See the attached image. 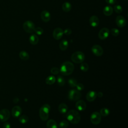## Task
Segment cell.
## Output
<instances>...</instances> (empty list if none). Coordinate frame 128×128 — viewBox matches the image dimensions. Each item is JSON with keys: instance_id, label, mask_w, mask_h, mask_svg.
I'll list each match as a JSON object with an SVG mask.
<instances>
[{"instance_id": "cell-1", "label": "cell", "mask_w": 128, "mask_h": 128, "mask_svg": "<svg viewBox=\"0 0 128 128\" xmlns=\"http://www.w3.org/2000/svg\"><path fill=\"white\" fill-rule=\"evenodd\" d=\"M74 70V66L70 62H65L62 64L60 69V72L64 76L70 75Z\"/></svg>"}, {"instance_id": "cell-2", "label": "cell", "mask_w": 128, "mask_h": 128, "mask_svg": "<svg viewBox=\"0 0 128 128\" xmlns=\"http://www.w3.org/2000/svg\"><path fill=\"white\" fill-rule=\"evenodd\" d=\"M66 118L69 122L73 124H76L80 120V116L77 110H72L67 112Z\"/></svg>"}, {"instance_id": "cell-3", "label": "cell", "mask_w": 128, "mask_h": 128, "mask_svg": "<svg viewBox=\"0 0 128 128\" xmlns=\"http://www.w3.org/2000/svg\"><path fill=\"white\" fill-rule=\"evenodd\" d=\"M50 110V106L48 104H44L41 106L39 110V116L42 120L45 121L48 119Z\"/></svg>"}, {"instance_id": "cell-4", "label": "cell", "mask_w": 128, "mask_h": 128, "mask_svg": "<svg viewBox=\"0 0 128 128\" xmlns=\"http://www.w3.org/2000/svg\"><path fill=\"white\" fill-rule=\"evenodd\" d=\"M85 58L84 54L80 51H77L74 52L71 56L72 60L76 64H80L82 62Z\"/></svg>"}, {"instance_id": "cell-5", "label": "cell", "mask_w": 128, "mask_h": 128, "mask_svg": "<svg viewBox=\"0 0 128 128\" xmlns=\"http://www.w3.org/2000/svg\"><path fill=\"white\" fill-rule=\"evenodd\" d=\"M81 97V94L80 91L76 90H71L68 94V98L72 101H77Z\"/></svg>"}, {"instance_id": "cell-6", "label": "cell", "mask_w": 128, "mask_h": 128, "mask_svg": "<svg viewBox=\"0 0 128 128\" xmlns=\"http://www.w3.org/2000/svg\"><path fill=\"white\" fill-rule=\"evenodd\" d=\"M23 28L24 30L28 33H32L34 32L35 26L34 23L30 20H26L23 24Z\"/></svg>"}, {"instance_id": "cell-7", "label": "cell", "mask_w": 128, "mask_h": 128, "mask_svg": "<svg viewBox=\"0 0 128 128\" xmlns=\"http://www.w3.org/2000/svg\"><path fill=\"white\" fill-rule=\"evenodd\" d=\"M90 122L94 124H98L100 122L102 117L100 114L97 112H92L90 116Z\"/></svg>"}, {"instance_id": "cell-8", "label": "cell", "mask_w": 128, "mask_h": 128, "mask_svg": "<svg viewBox=\"0 0 128 128\" xmlns=\"http://www.w3.org/2000/svg\"><path fill=\"white\" fill-rule=\"evenodd\" d=\"M10 117V112L8 110L4 108L0 110V121L4 122L9 119Z\"/></svg>"}, {"instance_id": "cell-9", "label": "cell", "mask_w": 128, "mask_h": 128, "mask_svg": "<svg viewBox=\"0 0 128 128\" xmlns=\"http://www.w3.org/2000/svg\"><path fill=\"white\" fill-rule=\"evenodd\" d=\"M92 52L94 55L97 56H100L102 55L104 50L101 46L98 44H95L92 47Z\"/></svg>"}, {"instance_id": "cell-10", "label": "cell", "mask_w": 128, "mask_h": 128, "mask_svg": "<svg viewBox=\"0 0 128 128\" xmlns=\"http://www.w3.org/2000/svg\"><path fill=\"white\" fill-rule=\"evenodd\" d=\"M109 34V30L106 28H103L99 31L98 36L100 39L102 40H104L108 36Z\"/></svg>"}, {"instance_id": "cell-11", "label": "cell", "mask_w": 128, "mask_h": 128, "mask_svg": "<svg viewBox=\"0 0 128 128\" xmlns=\"http://www.w3.org/2000/svg\"><path fill=\"white\" fill-rule=\"evenodd\" d=\"M64 34V30L60 28H56L52 33L53 37L54 38V39L56 40H60V38H62Z\"/></svg>"}, {"instance_id": "cell-12", "label": "cell", "mask_w": 128, "mask_h": 128, "mask_svg": "<svg viewBox=\"0 0 128 128\" xmlns=\"http://www.w3.org/2000/svg\"><path fill=\"white\" fill-rule=\"evenodd\" d=\"M116 25L120 28H122L126 25V20L122 16H118L116 18Z\"/></svg>"}, {"instance_id": "cell-13", "label": "cell", "mask_w": 128, "mask_h": 128, "mask_svg": "<svg viewBox=\"0 0 128 128\" xmlns=\"http://www.w3.org/2000/svg\"><path fill=\"white\" fill-rule=\"evenodd\" d=\"M22 112V108L18 106H14L13 107L12 110V114L13 117L15 118H18Z\"/></svg>"}, {"instance_id": "cell-14", "label": "cell", "mask_w": 128, "mask_h": 128, "mask_svg": "<svg viewBox=\"0 0 128 128\" xmlns=\"http://www.w3.org/2000/svg\"><path fill=\"white\" fill-rule=\"evenodd\" d=\"M86 107V103L83 100H77L76 103V108L80 111H83L85 110Z\"/></svg>"}, {"instance_id": "cell-15", "label": "cell", "mask_w": 128, "mask_h": 128, "mask_svg": "<svg viewBox=\"0 0 128 128\" xmlns=\"http://www.w3.org/2000/svg\"><path fill=\"white\" fill-rule=\"evenodd\" d=\"M40 17L42 21L44 22H48L50 19V14L48 11L44 10L41 12Z\"/></svg>"}, {"instance_id": "cell-16", "label": "cell", "mask_w": 128, "mask_h": 128, "mask_svg": "<svg viewBox=\"0 0 128 128\" xmlns=\"http://www.w3.org/2000/svg\"><path fill=\"white\" fill-rule=\"evenodd\" d=\"M96 92L93 90L89 91L86 95V98L88 101L91 102L94 101L96 98Z\"/></svg>"}, {"instance_id": "cell-17", "label": "cell", "mask_w": 128, "mask_h": 128, "mask_svg": "<svg viewBox=\"0 0 128 128\" xmlns=\"http://www.w3.org/2000/svg\"><path fill=\"white\" fill-rule=\"evenodd\" d=\"M90 25L92 27H96L100 23L99 19L96 16H92L89 20Z\"/></svg>"}, {"instance_id": "cell-18", "label": "cell", "mask_w": 128, "mask_h": 128, "mask_svg": "<svg viewBox=\"0 0 128 128\" xmlns=\"http://www.w3.org/2000/svg\"><path fill=\"white\" fill-rule=\"evenodd\" d=\"M113 12V8L110 6H106L103 10V13L106 16H110Z\"/></svg>"}, {"instance_id": "cell-19", "label": "cell", "mask_w": 128, "mask_h": 128, "mask_svg": "<svg viewBox=\"0 0 128 128\" xmlns=\"http://www.w3.org/2000/svg\"><path fill=\"white\" fill-rule=\"evenodd\" d=\"M59 112L62 114H65L68 110V107L67 105L64 103L60 104L58 108Z\"/></svg>"}, {"instance_id": "cell-20", "label": "cell", "mask_w": 128, "mask_h": 128, "mask_svg": "<svg viewBox=\"0 0 128 128\" xmlns=\"http://www.w3.org/2000/svg\"><path fill=\"white\" fill-rule=\"evenodd\" d=\"M68 46V42L67 40H62L60 44H59V48L62 50H66Z\"/></svg>"}, {"instance_id": "cell-21", "label": "cell", "mask_w": 128, "mask_h": 128, "mask_svg": "<svg viewBox=\"0 0 128 128\" xmlns=\"http://www.w3.org/2000/svg\"><path fill=\"white\" fill-rule=\"evenodd\" d=\"M29 41L30 42L32 45L36 44L38 42V38L36 34H32L30 36Z\"/></svg>"}, {"instance_id": "cell-22", "label": "cell", "mask_w": 128, "mask_h": 128, "mask_svg": "<svg viewBox=\"0 0 128 128\" xmlns=\"http://www.w3.org/2000/svg\"><path fill=\"white\" fill-rule=\"evenodd\" d=\"M47 128H58L56 122L52 119L49 120L46 122Z\"/></svg>"}, {"instance_id": "cell-23", "label": "cell", "mask_w": 128, "mask_h": 128, "mask_svg": "<svg viewBox=\"0 0 128 128\" xmlns=\"http://www.w3.org/2000/svg\"><path fill=\"white\" fill-rule=\"evenodd\" d=\"M19 56L20 59L24 60H26L29 58L28 54L24 50H22L19 53Z\"/></svg>"}, {"instance_id": "cell-24", "label": "cell", "mask_w": 128, "mask_h": 128, "mask_svg": "<svg viewBox=\"0 0 128 128\" xmlns=\"http://www.w3.org/2000/svg\"><path fill=\"white\" fill-rule=\"evenodd\" d=\"M62 10L65 12H68L72 8V5L69 2H65L62 4Z\"/></svg>"}, {"instance_id": "cell-25", "label": "cell", "mask_w": 128, "mask_h": 128, "mask_svg": "<svg viewBox=\"0 0 128 128\" xmlns=\"http://www.w3.org/2000/svg\"><path fill=\"white\" fill-rule=\"evenodd\" d=\"M56 78L54 76H48L46 79V83L48 85H52L54 84L56 82Z\"/></svg>"}, {"instance_id": "cell-26", "label": "cell", "mask_w": 128, "mask_h": 128, "mask_svg": "<svg viewBox=\"0 0 128 128\" xmlns=\"http://www.w3.org/2000/svg\"><path fill=\"white\" fill-rule=\"evenodd\" d=\"M100 114L102 116H106L110 114V110L108 108H103L100 110Z\"/></svg>"}, {"instance_id": "cell-27", "label": "cell", "mask_w": 128, "mask_h": 128, "mask_svg": "<svg viewBox=\"0 0 128 128\" xmlns=\"http://www.w3.org/2000/svg\"><path fill=\"white\" fill-rule=\"evenodd\" d=\"M18 120L21 124H24L26 123L28 121V118L27 116L24 114L19 117Z\"/></svg>"}, {"instance_id": "cell-28", "label": "cell", "mask_w": 128, "mask_h": 128, "mask_svg": "<svg viewBox=\"0 0 128 128\" xmlns=\"http://www.w3.org/2000/svg\"><path fill=\"white\" fill-rule=\"evenodd\" d=\"M57 83L60 86H62L65 84V80L64 78L60 76H58L57 78Z\"/></svg>"}, {"instance_id": "cell-29", "label": "cell", "mask_w": 128, "mask_h": 128, "mask_svg": "<svg viewBox=\"0 0 128 128\" xmlns=\"http://www.w3.org/2000/svg\"><path fill=\"white\" fill-rule=\"evenodd\" d=\"M68 84L70 87L74 88L77 84V80L74 78H70L68 80Z\"/></svg>"}, {"instance_id": "cell-30", "label": "cell", "mask_w": 128, "mask_h": 128, "mask_svg": "<svg viewBox=\"0 0 128 128\" xmlns=\"http://www.w3.org/2000/svg\"><path fill=\"white\" fill-rule=\"evenodd\" d=\"M80 69L82 71L86 72H87L88 70V65L86 62H82L80 66Z\"/></svg>"}, {"instance_id": "cell-31", "label": "cell", "mask_w": 128, "mask_h": 128, "mask_svg": "<svg viewBox=\"0 0 128 128\" xmlns=\"http://www.w3.org/2000/svg\"><path fill=\"white\" fill-rule=\"evenodd\" d=\"M68 126V122L67 120H63L59 124V126L60 128H66Z\"/></svg>"}, {"instance_id": "cell-32", "label": "cell", "mask_w": 128, "mask_h": 128, "mask_svg": "<svg viewBox=\"0 0 128 128\" xmlns=\"http://www.w3.org/2000/svg\"><path fill=\"white\" fill-rule=\"evenodd\" d=\"M34 32L37 35H39V36L42 35L44 33V30L40 27H37L35 28Z\"/></svg>"}, {"instance_id": "cell-33", "label": "cell", "mask_w": 128, "mask_h": 128, "mask_svg": "<svg viewBox=\"0 0 128 128\" xmlns=\"http://www.w3.org/2000/svg\"><path fill=\"white\" fill-rule=\"evenodd\" d=\"M110 33L113 36H116L119 34L120 31L118 29H117L116 28H112L110 30Z\"/></svg>"}, {"instance_id": "cell-34", "label": "cell", "mask_w": 128, "mask_h": 128, "mask_svg": "<svg viewBox=\"0 0 128 128\" xmlns=\"http://www.w3.org/2000/svg\"><path fill=\"white\" fill-rule=\"evenodd\" d=\"M114 10L116 13H120L122 11V7L119 4H116L114 6Z\"/></svg>"}, {"instance_id": "cell-35", "label": "cell", "mask_w": 128, "mask_h": 128, "mask_svg": "<svg viewBox=\"0 0 128 128\" xmlns=\"http://www.w3.org/2000/svg\"><path fill=\"white\" fill-rule=\"evenodd\" d=\"M50 72L53 74H58L60 72V69L56 67H54L51 68Z\"/></svg>"}, {"instance_id": "cell-36", "label": "cell", "mask_w": 128, "mask_h": 128, "mask_svg": "<svg viewBox=\"0 0 128 128\" xmlns=\"http://www.w3.org/2000/svg\"><path fill=\"white\" fill-rule=\"evenodd\" d=\"M76 87V90L78 91H82L84 89V86L82 83H77Z\"/></svg>"}, {"instance_id": "cell-37", "label": "cell", "mask_w": 128, "mask_h": 128, "mask_svg": "<svg viewBox=\"0 0 128 128\" xmlns=\"http://www.w3.org/2000/svg\"><path fill=\"white\" fill-rule=\"evenodd\" d=\"M72 30L70 28H66L64 31V34L66 35H70L72 33Z\"/></svg>"}, {"instance_id": "cell-38", "label": "cell", "mask_w": 128, "mask_h": 128, "mask_svg": "<svg viewBox=\"0 0 128 128\" xmlns=\"http://www.w3.org/2000/svg\"><path fill=\"white\" fill-rule=\"evenodd\" d=\"M4 128H10V124L8 122H4L3 124Z\"/></svg>"}, {"instance_id": "cell-39", "label": "cell", "mask_w": 128, "mask_h": 128, "mask_svg": "<svg viewBox=\"0 0 128 128\" xmlns=\"http://www.w3.org/2000/svg\"><path fill=\"white\" fill-rule=\"evenodd\" d=\"M106 2L110 4H114V3L116 2V0H106Z\"/></svg>"}, {"instance_id": "cell-40", "label": "cell", "mask_w": 128, "mask_h": 128, "mask_svg": "<svg viewBox=\"0 0 128 128\" xmlns=\"http://www.w3.org/2000/svg\"><path fill=\"white\" fill-rule=\"evenodd\" d=\"M96 96L98 97V98H102L103 96V94L102 92H98V93H96Z\"/></svg>"}, {"instance_id": "cell-41", "label": "cell", "mask_w": 128, "mask_h": 128, "mask_svg": "<svg viewBox=\"0 0 128 128\" xmlns=\"http://www.w3.org/2000/svg\"></svg>"}]
</instances>
